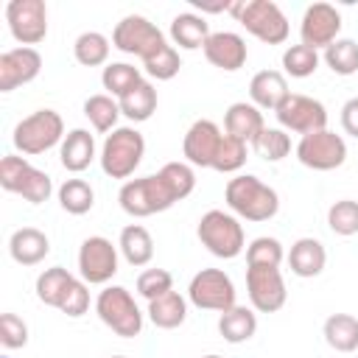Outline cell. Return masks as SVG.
<instances>
[{
    "label": "cell",
    "instance_id": "6da1fadb",
    "mask_svg": "<svg viewBox=\"0 0 358 358\" xmlns=\"http://www.w3.org/2000/svg\"><path fill=\"white\" fill-rule=\"evenodd\" d=\"M224 201L238 218H246V221H268L280 210L277 190L252 173H241L229 179L224 190Z\"/></svg>",
    "mask_w": 358,
    "mask_h": 358
},
{
    "label": "cell",
    "instance_id": "7a4b0ae2",
    "mask_svg": "<svg viewBox=\"0 0 358 358\" xmlns=\"http://www.w3.org/2000/svg\"><path fill=\"white\" fill-rule=\"evenodd\" d=\"M117 201H120V210L126 215H131V218H148L154 213L171 210L176 204V196H173L171 185L165 182V176L157 171V173H148V176L123 182V187L117 193Z\"/></svg>",
    "mask_w": 358,
    "mask_h": 358
},
{
    "label": "cell",
    "instance_id": "3957f363",
    "mask_svg": "<svg viewBox=\"0 0 358 358\" xmlns=\"http://www.w3.org/2000/svg\"><path fill=\"white\" fill-rule=\"evenodd\" d=\"M145 154V137L134 126H117L101 145V171L112 179H126L140 168Z\"/></svg>",
    "mask_w": 358,
    "mask_h": 358
},
{
    "label": "cell",
    "instance_id": "277c9868",
    "mask_svg": "<svg viewBox=\"0 0 358 358\" xmlns=\"http://www.w3.org/2000/svg\"><path fill=\"white\" fill-rule=\"evenodd\" d=\"M229 11L255 39L266 45H282L288 39V31H291L288 17L271 0H241V3H232Z\"/></svg>",
    "mask_w": 358,
    "mask_h": 358
},
{
    "label": "cell",
    "instance_id": "5b68a950",
    "mask_svg": "<svg viewBox=\"0 0 358 358\" xmlns=\"http://www.w3.org/2000/svg\"><path fill=\"white\" fill-rule=\"evenodd\" d=\"M196 235H199L201 246L221 260H232L246 249V235H243L241 221L224 210H207L199 218Z\"/></svg>",
    "mask_w": 358,
    "mask_h": 358
},
{
    "label": "cell",
    "instance_id": "8992f818",
    "mask_svg": "<svg viewBox=\"0 0 358 358\" xmlns=\"http://www.w3.org/2000/svg\"><path fill=\"white\" fill-rule=\"evenodd\" d=\"M62 140H64V120L53 109H36V112H31L28 117H22L14 126V134H11L14 148L20 154H28V157L45 154V151H50Z\"/></svg>",
    "mask_w": 358,
    "mask_h": 358
},
{
    "label": "cell",
    "instance_id": "52a82bcc",
    "mask_svg": "<svg viewBox=\"0 0 358 358\" xmlns=\"http://www.w3.org/2000/svg\"><path fill=\"white\" fill-rule=\"evenodd\" d=\"M95 313L120 338H134L143 333V313L123 285H106L95 299Z\"/></svg>",
    "mask_w": 358,
    "mask_h": 358
},
{
    "label": "cell",
    "instance_id": "ba28073f",
    "mask_svg": "<svg viewBox=\"0 0 358 358\" xmlns=\"http://www.w3.org/2000/svg\"><path fill=\"white\" fill-rule=\"evenodd\" d=\"M0 187L8 190V193L22 196L31 204H42L53 193L50 176L45 171L34 168L25 157H17V154H6L0 159Z\"/></svg>",
    "mask_w": 358,
    "mask_h": 358
},
{
    "label": "cell",
    "instance_id": "9c48e42d",
    "mask_svg": "<svg viewBox=\"0 0 358 358\" xmlns=\"http://www.w3.org/2000/svg\"><path fill=\"white\" fill-rule=\"evenodd\" d=\"M165 34L145 17L140 14H129L123 17L115 31H112V48H117L120 53H129V56H137V59H151L154 53H159L165 48Z\"/></svg>",
    "mask_w": 358,
    "mask_h": 358
},
{
    "label": "cell",
    "instance_id": "30bf717a",
    "mask_svg": "<svg viewBox=\"0 0 358 358\" xmlns=\"http://www.w3.org/2000/svg\"><path fill=\"white\" fill-rule=\"evenodd\" d=\"M296 159L310 171H336L347 159V143L330 129L310 131L296 143Z\"/></svg>",
    "mask_w": 358,
    "mask_h": 358
},
{
    "label": "cell",
    "instance_id": "8fae6325",
    "mask_svg": "<svg viewBox=\"0 0 358 358\" xmlns=\"http://www.w3.org/2000/svg\"><path fill=\"white\" fill-rule=\"evenodd\" d=\"M187 299L201 308V310H229L235 308V285L227 271L221 268H201L190 285H187Z\"/></svg>",
    "mask_w": 358,
    "mask_h": 358
},
{
    "label": "cell",
    "instance_id": "7c38bea8",
    "mask_svg": "<svg viewBox=\"0 0 358 358\" xmlns=\"http://www.w3.org/2000/svg\"><path fill=\"white\" fill-rule=\"evenodd\" d=\"M78 274L87 285H106L117 274V246L103 235H90L78 249Z\"/></svg>",
    "mask_w": 358,
    "mask_h": 358
},
{
    "label": "cell",
    "instance_id": "4fadbf2b",
    "mask_svg": "<svg viewBox=\"0 0 358 358\" xmlns=\"http://www.w3.org/2000/svg\"><path fill=\"white\" fill-rule=\"evenodd\" d=\"M6 22L22 48L39 45L48 36V8L42 0H11L6 6Z\"/></svg>",
    "mask_w": 358,
    "mask_h": 358
},
{
    "label": "cell",
    "instance_id": "5bb4252c",
    "mask_svg": "<svg viewBox=\"0 0 358 358\" xmlns=\"http://www.w3.org/2000/svg\"><path fill=\"white\" fill-rule=\"evenodd\" d=\"M277 120L280 129L285 131H296V134H310V131H322L327 129V109L322 101L310 98V95H296L291 92L280 106H277Z\"/></svg>",
    "mask_w": 358,
    "mask_h": 358
},
{
    "label": "cell",
    "instance_id": "9a60e30c",
    "mask_svg": "<svg viewBox=\"0 0 358 358\" xmlns=\"http://www.w3.org/2000/svg\"><path fill=\"white\" fill-rule=\"evenodd\" d=\"M246 291H249L252 308L260 313H274L288 299L285 280L280 268H271V266H246Z\"/></svg>",
    "mask_w": 358,
    "mask_h": 358
},
{
    "label": "cell",
    "instance_id": "2e32d148",
    "mask_svg": "<svg viewBox=\"0 0 358 358\" xmlns=\"http://www.w3.org/2000/svg\"><path fill=\"white\" fill-rule=\"evenodd\" d=\"M341 31V14L336 11V6L330 3H313L305 8L302 22H299V36L302 45L319 50V48H330L338 39Z\"/></svg>",
    "mask_w": 358,
    "mask_h": 358
},
{
    "label": "cell",
    "instance_id": "e0dca14e",
    "mask_svg": "<svg viewBox=\"0 0 358 358\" xmlns=\"http://www.w3.org/2000/svg\"><path fill=\"white\" fill-rule=\"evenodd\" d=\"M42 70V56L36 48H11L0 53V92H11L31 84Z\"/></svg>",
    "mask_w": 358,
    "mask_h": 358
},
{
    "label": "cell",
    "instance_id": "ac0fdd59",
    "mask_svg": "<svg viewBox=\"0 0 358 358\" xmlns=\"http://www.w3.org/2000/svg\"><path fill=\"white\" fill-rule=\"evenodd\" d=\"M221 137L224 134H221V129L213 120H207V117L196 120L185 131V140H182V154H185L187 165H193V168H213L215 151L221 145Z\"/></svg>",
    "mask_w": 358,
    "mask_h": 358
},
{
    "label": "cell",
    "instance_id": "d6986e66",
    "mask_svg": "<svg viewBox=\"0 0 358 358\" xmlns=\"http://www.w3.org/2000/svg\"><path fill=\"white\" fill-rule=\"evenodd\" d=\"M201 50H204V56H207V62L213 67L227 70V73L241 70L246 64V56H249L243 36L241 34H232V31H215V34H210V39H207V45Z\"/></svg>",
    "mask_w": 358,
    "mask_h": 358
},
{
    "label": "cell",
    "instance_id": "ffe728a7",
    "mask_svg": "<svg viewBox=\"0 0 358 358\" xmlns=\"http://www.w3.org/2000/svg\"><path fill=\"white\" fill-rule=\"evenodd\" d=\"M266 123H263V112L255 106V103H246V101H238L232 103L227 112H224V131L229 137H238L243 143H257V137L263 134Z\"/></svg>",
    "mask_w": 358,
    "mask_h": 358
},
{
    "label": "cell",
    "instance_id": "44dd1931",
    "mask_svg": "<svg viewBox=\"0 0 358 358\" xmlns=\"http://www.w3.org/2000/svg\"><path fill=\"white\" fill-rule=\"evenodd\" d=\"M48 252H50V241L36 227H20L8 238V255L20 266H36L48 257Z\"/></svg>",
    "mask_w": 358,
    "mask_h": 358
},
{
    "label": "cell",
    "instance_id": "7402d4cb",
    "mask_svg": "<svg viewBox=\"0 0 358 358\" xmlns=\"http://www.w3.org/2000/svg\"><path fill=\"white\" fill-rule=\"evenodd\" d=\"M288 81H285V73L280 70H260L252 76L249 81V98L252 103L263 112V109H271L277 112V106L288 98Z\"/></svg>",
    "mask_w": 358,
    "mask_h": 358
},
{
    "label": "cell",
    "instance_id": "603a6c76",
    "mask_svg": "<svg viewBox=\"0 0 358 358\" xmlns=\"http://www.w3.org/2000/svg\"><path fill=\"white\" fill-rule=\"evenodd\" d=\"M324 263H327V252L322 246V241L316 238H299L291 243V252H288V268L291 274L308 280V277H319L324 271Z\"/></svg>",
    "mask_w": 358,
    "mask_h": 358
},
{
    "label": "cell",
    "instance_id": "cb8c5ba5",
    "mask_svg": "<svg viewBox=\"0 0 358 358\" xmlns=\"http://www.w3.org/2000/svg\"><path fill=\"white\" fill-rule=\"evenodd\" d=\"M59 159H62V168L70 173L87 171L90 162L95 159V137L87 129L67 131L62 140V148H59Z\"/></svg>",
    "mask_w": 358,
    "mask_h": 358
},
{
    "label": "cell",
    "instance_id": "d4e9b609",
    "mask_svg": "<svg viewBox=\"0 0 358 358\" xmlns=\"http://www.w3.org/2000/svg\"><path fill=\"white\" fill-rule=\"evenodd\" d=\"M171 39L182 50H199L210 39V22L201 14H193V11L176 14L171 20Z\"/></svg>",
    "mask_w": 358,
    "mask_h": 358
},
{
    "label": "cell",
    "instance_id": "484cf974",
    "mask_svg": "<svg viewBox=\"0 0 358 358\" xmlns=\"http://www.w3.org/2000/svg\"><path fill=\"white\" fill-rule=\"evenodd\" d=\"M148 319L159 330H176L187 319V299L179 291H168L148 302Z\"/></svg>",
    "mask_w": 358,
    "mask_h": 358
},
{
    "label": "cell",
    "instance_id": "4316f807",
    "mask_svg": "<svg viewBox=\"0 0 358 358\" xmlns=\"http://www.w3.org/2000/svg\"><path fill=\"white\" fill-rule=\"evenodd\" d=\"M117 249L129 266H145L154 257V238L143 224H129L120 229Z\"/></svg>",
    "mask_w": 358,
    "mask_h": 358
},
{
    "label": "cell",
    "instance_id": "83f0119b",
    "mask_svg": "<svg viewBox=\"0 0 358 358\" xmlns=\"http://www.w3.org/2000/svg\"><path fill=\"white\" fill-rule=\"evenodd\" d=\"M218 333L229 344L249 341L257 333V316H255V310L252 308H243V305H235V308L224 310L221 319H218Z\"/></svg>",
    "mask_w": 358,
    "mask_h": 358
},
{
    "label": "cell",
    "instance_id": "f1b7e54d",
    "mask_svg": "<svg viewBox=\"0 0 358 358\" xmlns=\"http://www.w3.org/2000/svg\"><path fill=\"white\" fill-rule=\"evenodd\" d=\"M324 341L336 352H355L358 350V319L352 313H333L324 319Z\"/></svg>",
    "mask_w": 358,
    "mask_h": 358
},
{
    "label": "cell",
    "instance_id": "f546056e",
    "mask_svg": "<svg viewBox=\"0 0 358 358\" xmlns=\"http://www.w3.org/2000/svg\"><path fill=\"white\" fill-rule=\"evenodd\" d=\"M145 78H143V73H140V67H134V64H129V62H112V64H106L103 67V73H101V84H103V90H106V95H112V98H123V95H129L137 84H143Z\"/></svg>",
    "mask_w": 358,
    "mask_h": 358
},
{
    "label": "cell",
    "instance_id": "4dcf8cb0",
    "mask_svg": "<svg viewBox=\"0 0 358 358\" xmlns=\"http://www.w3.org/2000/svg\"><path fill=\"white\" fill-rule=\"evenodd\" d=\"M73 280H76V277H73L67 268H62V266L45 268V271L36 277V299H39L42 305H50V308L59 310V305H62V299H64V294H67V288H70Z\"/></svg>",
    "mask_w": 358,
    "mask_h": 358
},
{
    "label": "cell",
    "instance_id": "1f68e13d",
    "mask_svg": "<svg viewBox=\"0 0 358 358\" xmlns=\"http://www.w3.org/2000/svg\"><path fill=\"white\" fill-rule=\"evenodd\" d=\"M117 103H120V115H126L134 123H143L157 112V90L151 81H143L129 95H123Z\"/></svg>",
    "mask_w": 358,
    "mask_h": 358
},
{
    "label": "cell",
    "instance_id": "d6a6232c",
    "mask_svg": "<svg viewBox=\"0 0 358 358\" xmlns=\"http://www.w3.org/2000/svg\"><path fill=\"white\" fill-rule=\"evenodd\" d=\"M84 115L95 131H115L117 117H120V103H117V98L98 92V95H90L84 101Z\"/></svg>",
    "mask_w": 358,
    "mask_h": 358
},
{
    "label": "cell",
    "instance_id": "836d02e7",
    "mask_svg": "<svg viewBox=\"0 0 358 358\" xmlns=\"http://www.w3.org/2000/svg\"><path fill=\"white\" fill-rule=\"evenodd\" d=\"M109 39L103 36V34H98V31H84V34H78V39L73 42V56H76V62L78 64H84V67H101V64H106V59H109Z\"/></svg>",
    "mask_w": 358,
    "mask_h": 358
},
{
    "label": "cell",
    "instance_id": "e575fe53",
    "mask_svg": "<svg viewBox=\"0 0 358 358\" xmlns=\"http://www.w3.org/2000/svg\"><path fill=\"white\" fill-rule=\"evenodd\" d=\"M59 204L64 213L70 215H84L92 210L95 204V190L90 187V182L84 179H67L62 187H59Z\"/></svg>",
    "mask_w": 358,
    "mask_h": 358
},
{
    "label": "cell",
    "instance_id": "d590c367",
    "mask_svg": "<svg viewBox=\"0 0 358 358\" xmlns=\"http://www.w3.org/2000/svg\"><path fill=\"white\" fill-rule=\"evenodd\" d=\"M324 64L336 76L358 73V42L355 39H336L330 48H324Z\"/></svg>",
    "mask_w": 358,
    "mask_h": 358
},
{
    "label": "cell",
    "instance_id": "8d00e7d4",
    "mask_svg": "<svg viewBox=\"0 0 358 358\" xmlns=\"http://www.w3.org/2000/svg\"><path fill=\"white\" fill-rule=\"evenodd\" d=\"M316 67H319V50H313V48H308L302 42L285 48V53H282V70H285V76H291V78H308V76L316 73Z\"/></svg>",
    "mask_w": 358,
    "mask_h": 358
},
{
    "label": "cell",
    "instance_id": "74e56055",
    "mask_svg": "<svg viewBox=\"0 0 358 358\" xmlns=\"http://www.w3.org/2000/svg\"><path fill=\"white\" fill-rule=\"evenodd\" d=\"M243 165H246V143L238 140V137L224 134L221 137V145L215 151V159H213V171H218V173H235Z\"/></svg>",
    "mask_w": 358,
    "mask_h": 358
},
{
    "label": "cell",
    "instance_id": "f35d334b",
    "mask_svg": "<svg viewBox=\"0 0 358 358\" xmlns=\"http://www.w3.org/2000/svg\"><path fill=\"white\" fill-rule=\"evenodd\" d=\"M282 257H285L282 243L277 238H268V235H260V238H255L246 246V266H271V268H280Z\"/></svg>",
    "mask_w": 358,
    "mask_h": 358
},
{
    "label": "cell",
    "instance_id": "ab89813d",
    "mask_svg": "<svg viewBox=\"0 0 358 358\" xmlns=\"http://www.w3.org/2000/svg\"><path fill=\"white\" fill-rule=\"evenodd\" d=\"M327 227L336 235H341V238L358 235V201L341 199V201L330 204V210H327Z\"/></svg>",
    "mask_w": 358,
    "mask_h": 358
},
{
    "label": "cell",
    "instance_id": "60d3db41",
    "mask_svg": "<svg viewBox=\"0 0 358 358\" xmlns=\"http://www.w3.org/2000/svg\"><path fill=\"white\" fill-rule=\"evenodd\" d=\"M179 67H182V59H179V50L173 45H165L159 53H154L151 59L143 62V70L157 81H171L179 73Z\"/></svg>",
    "mask_w": 358,
    "mask_h": 358
},
{
    "label": "cell",
    "instance_id": "b9f144b4",
    "mask_svg": "<svg viewBox=\"0 0 358 358\" xmlns=\"http://www.w3.org/2000/svg\"><path fill=\"white\" fill-rule=\"evenodd\" d=\"M255 148L260 151L263 159H268V162H280L282 157L291 154V137L285 134V129H268V126H266L263 134L257 137Z\"/></svg>",
    "mask_w": 358,
    "mask_h": 358
},
{
    "label": "cell",
    "instance_id": "7bdbcfd3",
    "mask_svg": "<svg viewBox=\"0 0 358 358\" xmlns=\"http://www.w3.org/2000/svg\"><path fill=\"white\" fill-rule=\"evenodd\" d=\"M168 291H173V277L165 268H145L137 277V294L143 299H148V302L162 296V294H168Z\"/></svg>",
    "mask_w": 358,
    "mask_h": 358
},
{
    "label": "cell",
    "instance_id": "ee69618b",
    "mask_svg": "<svg viewBox=\"0 0 358 358\" xmlns=\"http://www.w3.org/2000/svg\"><path fill=\"white\" fill-rule=\"evenodd\" d=\"M59 310H62L64 316H70V319H78V316H84V313L90 310V291H87V282H84V280L76 277V280L70 282V288H67V294H64Z\"/></svg>",
    "mask_w": 358,
    "mask_h": 358
},
{
    "label": "cell",
    "instance_id": "f6af8a7d",
    "mask_svg": "<svg viewBox=\"0 0 358 358\" xmlns=\"http://www.w3.org/2000/svg\"><path fill=\"white\" fill-rule=\"evenodd\" d=\"M0 341L6 350H20L28 344V324L17 313H3L0 316Z\"/></svg>",
    "mask_w": 358,
    "mask_h": 358
},
{
    "label": "cell",
    "instance_id": "bcb514c9",
    "mask_svg": "<svg viewBox=\"0 0 358 358\" xmlns=\"http://www.w3.org/2000/svg\"><path fill=\"white\" fill-rule=\"evenodd\" d=\"M341 126H344V131H347L350 137L358 140V95L350 98V101L341 106Z\"/></svg>",
    "mask_w": 358,
    "mask_h": 358
},
{
    "label": "cell",
    "instance_id": "7dc6e473",
    "mask_svg": "<svg viewBox=\"0 0 358 358\" xmlns=\"http://www.w3.org/2000/svg\"><path fill=\"white\" fill-rule=\"evenodd\" d=\"M201 358H221V355H215V352H210V355H201Z\"/></svg>",
    "mask_w": 358,
    "mask_h": 358
},
{
    "label": "cell",
    "instance_id": "c3c4849f",
    "mask_svg": "<svg viewBox=\"0 0 358 358\" xmlns=\"http://www.w3.org/2000/svg\"><path fill=\"white\" fill-rule=\"evenodd\" d=\"M112 358H126V355H112Z\"/></svg>",
    "mask_w": 358,
    "mask_h": 358
}]
</instances>
